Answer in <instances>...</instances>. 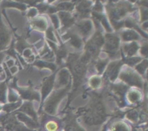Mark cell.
I'll list each match as a JSON object with an SVG mask.
<instances>
[{
	"instance_id": "obj_1",
	"label": "cell",
	"mask_w": 148,
	"mask_h": 131,
	"mask_svg": "<svg viewBox=\"0 0 148 131\" xmlns=\"http://www.w3.org/2000/svg\"><path fill=\"white\" fill-rule=\"evenodd\" d=\"M46 128L49 130V131H55L57 130L58 125L56 122H49L46 125Z\"/></svg>"
}]
</instances>
